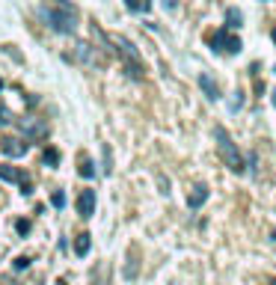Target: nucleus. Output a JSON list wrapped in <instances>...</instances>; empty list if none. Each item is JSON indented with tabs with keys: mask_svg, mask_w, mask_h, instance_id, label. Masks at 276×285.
Returning <instances> with one entry per match:
<instances>
[{
	"mask_svg": "<svg viewBox=\"0 0 276 285\" xmlns=\"http://www.w3.org/2000/svg\"><path fill=\"white\" fill-rule=\"evenodd\" d=\"M205 199H208V187H205V185H196L193 190H190L187 205H190V208H199V205H202Z\"/></svg>",
	"mask_w": 276,
	"mask_h": 285,
	"instance_id": "9d476101",
	"label": "nucleus"
},
{
	"mask_svg": "<svg viewBox=\"0 0 276 285\" xmlns=\"http://www.w3.org/2000/svg\"><path fill=\"white\" fill-rule=\"evenodd\" d=\"M89 247H92V235H89V232L77 235V241H74V252H77V255H87Z\"/></svg>",
	"mask_w": 276,
	"mask_h": 285,
	"instance_id": "ddd939ff",
	"label": "nucleus"
},
{
	"mask_svg": "<svg viewBox=\"0 0 276 285\" xmlns=\"http://www.w3.org/2000/svg\"><path fill=\"white\" fill-rule=\"evenodd\" d=\"M208 45L217 50V54H223V50H226V54H241V48H243L241 39H238V36H232V33H226V27L208 36Z\"/></svg>",
	"mask_w": 276,
	"mask_h": 285,
	"instance_id": "20e7f679",
	"label": "nucleus"
},
{
	"mask_svg": "<svg viewBox=\"0 0 276 285\" xmlns=\"http://www.w3.org/2000/svg\"><path fill=\"white\" fill-rule=\"evenodd\" d=\"M273 241H276V226H273Z\"/></svg>",
	"mask_w": 276,
	"mask_h": 285,
	"instance_id": "a878e982",
	"label": "nucleus"
},
{
	"mask_svg": "<svg viewBox=\"0 0 276 285\" xmlns=\"http://www.w3.org/2000/svg\"><path fill=\"white\" fill-rule=\"evenodd\" d=\"M21 193H33V185H30V178H24V182H21Z\"/></svg>",
	"mask_w": 276,
	"mask_h": 285,
	"instance_id": "4be33fe9",
	"label": "nucleus"
},
{
	"mask_svg": "<svg viewBox=\"0 0 276 285\" xmlns=\"http://www.w3.org/2000/svg\"><path fill=\"white\" fill-rule=\"evenodd\" d=\"M15 229H18V235H27V232H30V220H18Z\"/></svg>",
	"mask_w": 276,
	"mask_h": 285,
	"instance_id": "412c9836",
	"label": "nucleus"
},
{
	"mask_svg": "<svg viewBox=\"0 0 276 285\" xmlns=\"http://www.w3.org/2000/svg\"><path fill=\"white\" fill-rule=\"evenodd\" d=\"M74 60H80V63H84V66H89V68H95V66L101 68L104 63H107V60H104V57L95 48H92L89 42H74Z\"/></svg>",
	"mask_w": 276,
	"mask_h": 285,
	"instance_id": "39448f33",
	"label": "nucleus"
},
{
	"mask_svg": "<svg viewBox=\"0 0 276 285\" xmlns=\"http://www.w3.org/2000/svg\"><path fill=\"white\" fill-rule=\"evenodd\" d=\"M39 15L48 21V27L63 36H71L77 30V12H60V9H39Z\"/></svg>",
	"mask_w": 276,
	"mask_h": 285,
	"instance_id": "7ed1b4c3",
	"label": "nucleus"
},
{
	"mask_svg": "<svg viewBox=\"0 0 276 285\" xmlns=\"http://www.w3.org/2000/svg\"><path fill=\"white\" fill-rule=\"evenodd\" d=\"M18 125H21V134H24V137H33V140L48 137V125H45V122H39V119H21Z\"/></svg>",
	"mask_w": 276,
	"mask_h": 285,
	"instance_id": "423d86ee",
	"label": "nucleus"
},
{
	"mask_svg": "<svg viewBox=\"0 0 276 285\" xmlns=\"http://www.w3.org/2000/svg\"><path fill=\"white\" fill-rule=\"evenodd\" d=\"M104 172H107V175H110V172H113V154H110V146H104Z\"/></svg>",
	"mask_w": 276,
	"mask_h": 285,
	"instance_id": "a211bd4d",
	"label": "nucleus"
},
{
	"mask_svg": "<svg viewBox=\"0 0 276 285\" xmlns=\"http://www.w3.org/2000/svg\"><path fill=\"white\" fill-rule=\"evenodd\" d=\"M12 268H15V270H27V268H30V258H27V255H18L15 262H12Z\"/></svg>",
	"mask_w": 276,
	"mask_h": 285,
	"instance_id": "6ab92c4d",
	"label": "nucleus"
},
{
	"mask_svg": "<svg viewBox=\"0 0 276 285\" xmlns=\"http://www.w3.org/2000/svg\"><path fill=\"white\" fill-rule=\"evenodd\" d=\"M270 98H273V107H276V89H273V95H270Z\"/></svg>",
	"mask_w": 276,
	"mask_h": 285,
	"instance_id": "b1692460",
	"label": "nucleus"
},
{
	"mask_svg": "<svg viewBox=\"0 0 276 285\" xmlns=\"http://www.w3.org/2000/svg\"><path fill=\"white\" fill-rule=\"evenodd\" d=\"M77 172H80L84 178H92V175H95V164L89 161L87 154H80V167H77Z\"/></svg>",
	"mask_w": 276,
	"mask_h": 285,
	"instance_id": "4468645a",
	"label": "nucleus"
},
{
	"mask_svg": "<svg viewBox=\"0 0 276 285\" xmlns=\"http://www.w3.org/2000/svg\"><path fill=\"white\" fill-rule=\"evenodd\" d=\"M273 42H276V27H273Z\"/></svg>",
	"mask_w": 276,
	"mask_h": 285,
	"instance_id": "393cba45",
	"label": "nucleus"
},
{
	"mask_svg": "<svg viewBox=\"0 0 276 285\" xmlns=\"http://www.w3.org/2000/svg\"><path fill=\"white\" fill-rule=\"evenodd\" d=\"M214 140H217V151H220V158L226 161V167L241 175L243 169H246V164H243V154L238 151V146L232 143V137L226 134L223 128H214Z\"/></svg>",
	"mask_w": 276,
	"mask_h": 285,
	"instance_id": "f03ea898",
	"label": "nucleus"
},
{
	"mask_svg": "<svg viewBox=\"0 0 276 285\" xmlns=\"http://www.w3.org/2000/svg\"><path fill=\"white\" fill-rule=\"evenodd\" d=\"M199 86H202V92L208 95V101H217V98H220V86H217V81H214L208 71H202V74H199Z\"/></svg>",
	"mask_w": 276,
	"mask_h": 285,
	"instance_id": "1a4fd4ad",
	"label": "nucleus"
},
{
	"mask_svg": "<svg viewBox=\"0 0 276 285\" xmlns=\"http://www.w3.org/2000/svg\"><path fill=\"white\" fill-rule=\"evenodd\" d=\"M77 214L80 217H92L95 214V190H80V196H77Z\"/></svg>",
	"mask_w": 276,
	"mask_h": 285,
	"instance_id": "0eeeda50",
	"label": "nucleus"
},
{
	"mask_svg": "<svg viewBox=\"0 0 276 285\" xmlns=\"http://www.w3.org/2000/svg\"><path fill=\"white\" fill-rule=\"evenodd\" d=\"M51 202H53V208H63V205H66V193H63V190H57V193L51 196Z\"/></svg>",
	"mask_w": 276,
	"mask_h": 285,
	"instance_id": "aec40b11",
	"label": "nucleus"
},
{
	"mask_svg": "<svg viewBox=\"0 0 276 285\" xmlns=\"http://www.w3.org/2000/svg\"><path fill=\"white\" fill-rule=\"evenodd\" d=\"M226 24H229L232 30L243 27V15H241V9H238V6H229V9H226Z\"/></svg>",
	"mask_w": 276,
	"mask_h": 285,
	"instance_id": "9b49d317",
	"label": "nucleus"
},
{
	"mask_svg": "<svg viewBox=\"0 0 276 285\" xmlns=\"http://www.w3.org/2000/svg\"><path fill=\"white\" fill-rule=\"evenodd\" d=\"M12 122H15V116H12V110H9V107H0V125L6 128V125H12Z\"/></svg>",
	"mask_w": 276,
	"mask_h": 285,
	"instance_id": "f3484780",
	"label": "nucleus"
},
{
	"mask_svg": "<svg viewBox=\"0 0 276 285\" xmlns=\"http://www.w3.org/2000/svg\"><path fill=\"white\" fill-rule=\"evenodd\" d=\"M0 149L6 151L9 158H21L27 151V143H21L18 137H6V140H0Z\"/></svg>",
	"mask_w": 276,
	"mask_h": 285,
	"instance_id": "6e6552de",
	"label": "nucleus"
},
{
	"mask_svg": "<svg viewBox=\"0 0 276 285\" xmlns=\"http://www.w3.org/2000/svg\"><path fill=\"white\" fill-rule=\"evenodd\" d=\"M0 89H3V81H0Z\"/></svg>",
	"mask_w": 276,
	"mask_h": 285,
	"instance_id": "cd10ccee",
	"label": "nucleus"
},
{
	"mask_svg": "<svg viewBox=\"0 0 276 285\" xmlns=\"http://www.w3.org/2000/svg\"><path fill=\"white\" fill-rule=\"evenodd\" d=\"M264 285H276V282H264Z\"/></svg>",
	"mask_w": 276,
	"mask_h": 285,
	"instance_id": "bb28decb",
	"label": "nucleus"
},
{
	"mask_svg": "<svg viewBox=\"0 0 276 285\" xmlns=\"http://www.w3.org/2000/svg\"><path fill=\"white\" fill-rule=\"evenodd\" d=\"M110 42L116 45V54L122 57V63H125V71H128V77H134V81H143V74H146V66H143V60H140V50L125 39V36H110Z\"/></svg>",
	"mask_w": 276,
	"mask_h": 285,
	"instance_id": "f257e3e1",
	"label": "nucleus"
},
{
	"mask_svg": "<svg viewBox=\"0 0 276 285\" xmlns=\"http://www.w3.org/2000/svg\"><path fill=\"white\" fill-rule=\"evenodd\" d=\"M45 164H48V167H57V164H60V151H57V149H45Z\"/></svg>",
	"mask_w": 276,
	"mask_h": 285,
	"instance_id": "dca6fc26",
	"label": "nucleus"
},
{
	"mask_svg": "<svg viewBox=\"0 0 276 285\" xmlns=\"http://www.w3.org/2000/svg\"><path fill=\"white\" fill-rule=\"evenodd\" d=\"M125 6H128L131 12H149V9H152L149 0H125Z\"/></svg>",
	"mask_w": 276,
	"mask_h": 285,
	"instance_id": "2eb2a0df",
	"label": "nucleus"
},
{
	"mask_svg": "<svg viewBox=\"0 0 276 285\" xmlns=\"http://www.w3.org/2000/svg\"><path fill=\"white\" fill-rule=\"evenodd\" d=\"M163 9H170V12H173V9H175V0H163Z\"/></svg>",
	"mask_w": 276,
	"mask_h": 285,
	"instance_id": "5701e85b",
	"label": "nucleus"
},
{
	"mask_svg": "<svg viewBox=\"0 0 276 285\" xmlns=\"http://www.w3.org/2000/svg\"><path fill=\"white\" fill-rule=\"evenodd\" d=\"M0 182H24V175H21V169L3 164V167H0Z\"/></svg>",
	"mask_w": 276,
	"mask_h": 285,
	"instance_id": "f8f14e48",
	"label": "nucleus"
},
{
	"mask_svg": "<svg viewBox=\"0 0 276 285\" xmlns=\"http://www.w3.org/2000/svg\"><path fill=\"white\" fill-rule=\"evenodd\" d=\"M273 74H276V66H273Z\"/></svg>",
	"mask_w": 276,
	"mask_h": 285,
	"instance_id": "c85d7f7f",
	"label": "nucleus"
}]
</instances>
